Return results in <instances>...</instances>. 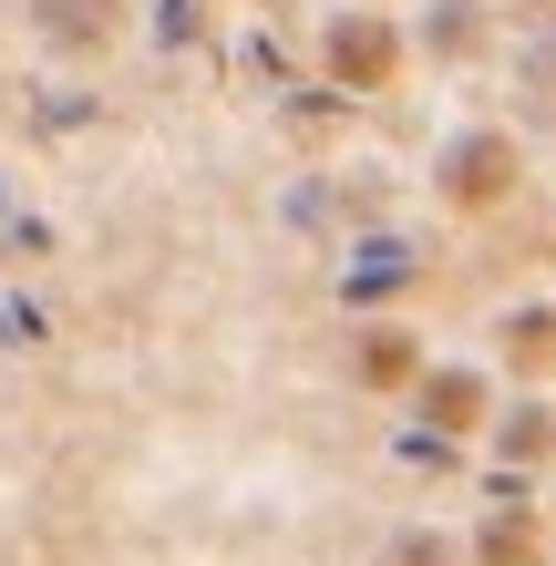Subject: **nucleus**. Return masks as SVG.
Wrapping results in <instances>:
<instances>
[{
	"mask_svg": "<svg viewBox=\"0 0 556 566\" xmlns=\"http://www.w3.org/2000/svg\"><path fill=\"white\" fill-rule=\"evenodd\" d=\"M391 73H402V42H391V21H340V31H331V83L381 93Z\"/></svg>",
	"mask_w": 556,
	"mask_h": 566,
	"instance_id": "obj_1",
	"label": "nucleus"
},
{
	"mask_svg": "<svg viewBox=\"0 0 556 566\" xmlns=\"http://www.w3.org/2000/svg\"><path fill=\"white\" fill-rule=\"evenodd\" d=\"M515 186V145L505 135H474L443 155V196H464V207H495V196Z\"/></svg>",
	"mask_w": 556,
	"mask_h": 566,
	"instance_id": "obj_2",
	"label": "nucleus"
},
{
	"mask_svg": "<svg viewBox=\"0 0 556 566\" xmlns=\"http://www.w3.org/2000/svg\"><path fill=\"white\" fill-rule=\"evenodd\" d=\"M422 422H433V432H474V422H484V381H474V371L422 381Z\"/></svg>",
	"mask_w": 556,
	"mask_h": 566,
	"instance_id": "obj_3",
	"label": "nucleus"
},
{
	"mask_svg": "<svg viewBox=\"0 0 556 566\" xmlns=\"http://www.w3.org/2000/svg\"><path fill=\"white\" fill-rule=\"evenodd\" d=\"M361 381H412V340H402V329L361 340Z\"/></svg>",
	"mask_w": 556,
	"mask_h": 566,
	"instance_id": "obj_4",
	"label": "nucleus"
},
{
	"mask_svg": "<svg viewBox=\"0 0 556 566\" xmlns=\"http://www.w3.org/2000/svg\"><path fill=\"white\" fill-rule=\"evenodd\" d=\"M484 566H536V525H526V515H505L495 536H484Z\"/></svg>",
	"mask_w": 556,
	"mask_h": 566,
	"instance_id": "obj_5",
	"label": "nucleus"
},
{
	"mask_svg": "<svg viewBox=\"0 0 556 566\" xmlns=\"http://www.w3.org/2000/svg\"><path fill=\"white\" fill-rule=\"evenodd\" d=\"M505 350L526 360V371H536V360H556V319H505Z\"/></svg>",
	"mask_w": 556,
	"mask_h": 566,
	"instance_id": "obj_6",
	"label": "nucleus"
},
{
	"mask_svg": "<svg viewBox=\"0 0 556 566\" xmlns=\"http://www.w3.org/2000/svg\"><path fill=\"white\" fill-rule=\"evenodd\" d=\"M402 566H443V546H402Z\"/></svg>",
	"mask_w": 556,
	"mask_h": 566,
	"instance_id": "obj_7",
	"label": "nucleus"
}]
</instances>
